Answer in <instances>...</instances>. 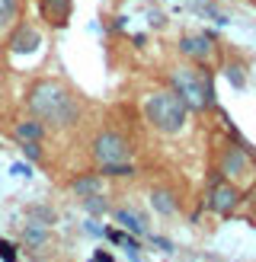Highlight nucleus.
<instances>
[{
  "instance_id": "obj_13",
  "label": "nucleus",
  "mask_w": 256,
  "mask_h": 262,
  "mask_svg": "<svg viewBox=\"0 0 256 262\" xmlns=\"http://www.w3.org/2000/svg\"><path fill=\"white\" fill-rule=\"evenodd\" d=\"M99 179H102V173H87V176H77V179H71V192L74 195H80V199H87V195H96L99 192Z\"/></svg>"
},
{
  "instance_id": "obj_8",
  "label": "nucleus",
  "mask_w": 256,
  "mask_h": 262,
  "mask_svg": "<svg viewBox=\"0 0 256 262\" xmlns=\"http://www.w3.org/2000/svg\"><path fill=\"white\" fill-rule=\"evenodd\" d=\"M179 51L192 61H205L211 55V35H192L189 32V35L179 38Z\"/></svg>"
},
{
  "instance_id": "obj_11",
  "label": "nucleus",
  "mask_w": 256,
  "mask_h": 262,
  "mask_svg": "<svg viewBox=\"0 0 256 262\" xmlns=\"http://www.w3.org/2000/svg\"><path fill=\"white\" fill-rule=\"evenodd\" d=\"M45 131H48L45 122L32 115V119H26V122H19L16 128H13V138H16V141H42Z\"/></svg>"
},
{
  "instance_id": "obj_5",
  "label": "nucleus",
  "mask_w": 256,
  "mask_h": 262,
  "mask_svg": "<svg viewBox=\"0 0 256 262\" xmlns=\"http://www.w3.org/2000/svg\"><path fill=\"white\" fill-rule=\"evenodd\" d=\"M237 205H240V189L230 179H224V176L215 179L211 189H208V208H211V211L221 214V217H227Z\"/></svg>"
},
{
  "instance_id": "obj_9",
  "label": "nucleus",
  "mask_w": 256,
  "mask_h": 262,
  "mask_svg": "<svg viewBox=\"0 0 256 262\" xmlns=\"http://www.w3.org/2000/svg\"><path fill=\"white\" fill-rule=\"evenodd\" d=\"M112 217H115V224H119L122 230H128L132 237H144V233H147L144 221H141L135 211H128V208H115V211H112Z\"/></svg>"
},
{
  "instance_id": "obj_14",
  "label": "nucleus",
  "mask_w": 256,
  "mask_h": 262,
  "mask_svg": "<svg viewBox=\"0 0 256 262\" xmlns=\"http://www.w3.org/2000/svg\"><path fill=\"white\" fill-rule=\"evenodd\" d=\"M48 240V227L45 224H38V221H29L23 230V243L29 246V250H42V243Z\"/></svg>"
},
{
  "instance_id": "obj_19",
  "label": "nucleus",
  "mask_w": 256,
  "mask_h": 262,
  "mask_svg": "<svg viewBox=\"0 0 256 262\" xmlns=\"http://www.w3.org/2000/svg\"><path fill=\"white\" fill-rule=\"evenodd\" d=\"M29 217L32 221H38V224H55V211H51V208H42V205H32L29 208Z\"/></svg>"
},
{
  "instance_id": "obj_1",
  "label": "nucleus",
  "mask_w": 256,
  "mask_h": 262,
  "mask_svg": "<svg viewBox=\"0 0 256 262\" xmlns=\"http://www.w3.org/2000/svg\"><path fill=\"white\" fill-rule=\"evenodd\" d=\"M29 109L35 119H42L45 128H74L80 122V102L64 83L58 80H42L29 90Z\"/></svg>"
},
{
  "instance_id": "obj_20",
  "label": "nucleus",
  "mask_w": 256,
  "mask_h": 262,
  "mask_svg": "<svg viewBox=\"0 0 256 262\" xmlns=\"http://www.w3.org/2000/svg\"><path fill=\"white\" fill-rule=\"evenodd\" d=\"M19 150H23V157L26 160H42V147H38V141H19Z\"/></svg>"
},
{
  "instance_id": "obj_22",
  "label": "nucleus",
  "mask_w": 256,
  "mask_h": 262,
  "mask_svg": "<svg viewBox=\"0 0 256 262\" xmlns=\"http://www.w3.org/2000/svg\"><path fill=\"white\" fill-rule=\"evenodd\" d=\"M87 233H93V237H106V230L99 227V221H87Z\"/></svg>"
},
{
  "instance_id": "obj_17",
  "label": "nucleus",
  "mask_w": 256,
  "mask_h": 262,
  "mask_svg": "<svg viewBox=\"0 0 256 262\" xmlns=\"http://www.w3.org/2000/svg\"><path fill=\"white\" fill-rule=\"evenodd\" d=\"M102 176H122V179H128V176H135V166L128 163V160H122V163H106V166H102Z\"/></svg>"
},
{
  "instance_id": "obj_2",
  "label": "nucleus",
  "mask_w": 256,
  "mask_h": 262,
  "mask_svg": "<svg viewBox=\"0 0 256 262\" xmlns=\"http://www.w3.org/2000/svg\"><path fill=\"white\" fill-rule=\"evenodd\" d=\"M170 90L196 112L215 106V80L205 68H176L170 77Z\"/></svg>"
},
{
  "instance_id": "obj_10",
  "label": "nucleus",
  "mask_w": 256,
  "mask_h": 262,
  "mask_svg": "<svg viewBox=\"0 0 256 262\" xmlns=\"http://www.w3.org/2000/svg\"><path fill=\"white\" fill-rule=\"evenodd\" d=\"M42 4V13H45V19L51 26H64L71 16V0H38Z\"/></svg>"
},
{
  "instance_id": "obj_23",
  "label": "nucleus",
  "mask_w": 256,
  "mask_h": 262,
  "mask_svg": "<svg viewBox=\"0 0 256 262\" xmlns=\"http://www.w3.org/2000/svg\"><path fill=\"white\" fill-rule=\"evenodd\" d=\"M10 173H13V176H16V173H19V176H29V166H26V163H13Z\"/></svg>"
},
{
  "instance_id": "obj_16",
  "label": "nucleus",
  "mask_w": 256,
  "mask_h": 262,
  "mask_svg": "<svg viewBox=\"0 0 256 262\" xmlns=\"http://www.w3.org/2000/svg\"><path fill=\"white\" fill-rule=\"evenodd\" d=\"M83 208H87V211L93 214V217H99V214H106V211H109V205H106V199H102L99 192H96V195H87V199H83Z\"/></svg>"
},
{
  "instance_id": "obj_24",
  "label": "nucleus",
  "mask_w": 256,
  "mask_h": 262,
  "mask_svg": "<svg viewBox=\"0 0 256 262\" xmlns=\"http://www.w3.org/2000/svg\"><path fill=\"white\" fill-rule=\"evenodd\" d=\"M154 243H157V246H160V250H166V253H170V250H173V243H170V240H163V237H154Z\"/></svg>"
},
{
  "instance_id": "obj_4",
  "label": "nucleus",
  "mask_w": 256,
  "mask_h": 262,
  "mask_svg": "<svg viewBox=\"0 0 256 262\" xmlns=\"http://www.w3.org/2000/svg\"><path fill=\"white\" fill-rule=\"evenodd\" d=\"M93 160L99 166H106V163H122L132 157V147H128V141L119 135V131H99V135L93 138Z\"/></svg>"
},
{
  "instance_id": "obj_12",
  "label": "nucleus",
  "mask_w": 256,
  "mask_h": 262,
  "mask_svg": "<svg viewBox=\"0 0 256 262\" xmlns=\"http://www.w3.org/2000/svg\"><path fill=\"white\" fill-rule=\"evenodd\" d=\"M151 205H154V211L163 214V217H173V214L179 211V202H176L166 189H154V192H151Z\"/></svg>"
},
{
  "instance_id": "obj_18",
  "label": "nucleus",
  "mask_w": 256,
  "mask_h": 262,
  "mask_svg": "<svg viewBox=\"0 0 256 262\" xmlns=\"http://www.w3.org/2000/svg\"><path fill=\"white\" fill-rule=\"evenodd\" d=\"M224 77L230 80V86H237V90L247 86V74H243L240 64H227V68H224Z\"/></svg>"
},
{
  "instance_id": "obj_7",
  "label": "nucleus",
  "mask_w": 256,
  "mask_h": 262,
  "mask_svg": "<svg viewBox=\"0 0 256 262\" xmlns=\"http://www.w3.org/2000/svg\"><path fill=\"white\" fill-rule=\"evenodd\" d=\"M38 45H42V35H38L32 26L19 23L16 32H13V38H10V51H13V55H32Z\"/></svg>"
},
{
  "instance_id": "obj_3",
  "label": "nucleus",
  "mask_w": 256,
  "mask_h": 262,
  "mask_svg": "<svg viewBox=\"0 0 256 262\" xmlns=\"http://www.w3.org/2000/svg\"><path fill=\"white\" fill-rule=\"evenodd\" d=\"M144 115H147V122L157 128L160 135H179L183 125H186L189 106L173 93V90H163V93H154L144 102Z\"/></svg>"
},
{
  "instance_id": "obj_15",
  "label": "nucleus",
  "mask_w": 256,
  "mask_h": 262,
  "mask_svg": "<svg viewBox=\"0 0 256 262\" xmlns=\"http://www.w3.org/2000/svg\"><path fill=\"white\" fill-rule=\"evenodd\" d=\"M16 13H19V0H0V32L13 26Z\"/></svg>"
},
{
  "instance_id": "obj_21",
  "label": "nucleus",
  "mask_w": 256,
  "mask_h": 262,
  "mask_svg": "<svg viewBox=\"0 0 256 262\" xmlns=\"http://www.w3.org/2000/svg\"><path fill=\"white\" fill-rule=\"evenodd\" d=\"M0 259H4V262H16V250H13L4 237H0Z\"/></svg>"
},
{
  "instance_id": "obj_6",
  "label": "nucleus",
  "mask_w": 256,
  "mask_h": 262,
  "mask_svg": "<svg viewBox=\"0 0 256 262\" xmlns=\"http://www.w3.org/2000/svg\"><path fill=\"white\" fill-rule=\"evenodd\" d=\"M221 176L224 179H250L253 176V166H250V157L243 147H224L221 150Z\"/></svg>"
}]
</instances>
